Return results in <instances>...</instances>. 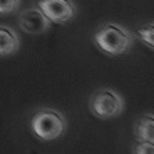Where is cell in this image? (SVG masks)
Returning a JSON list of instances; mask_svg holds the SVG:
<instances>
[{
	"label": "cell",
	"instance_id": "obj_1",
	"mask_svg": "<svg viewBox=\"0 0 154 154\" xmlns=\"http://www.w3.org/2000/svg\"><path fill=\"white\" fill-rule=\"evenodd\" d=\"M93 42L103 53L108 56H121L132 47L133 35L119 24L107 22L97 29Z\"/></svg>",
	"mask_w": 154,
	"mask_h": 154
},
{
	"label": "cell",
	"instance_id": "obj_2",
	"mask_svg": "<svg viewBox=\"0 0 154 154\" xmlns=\"http://www.w3.org/2000/svg\"><path fill=\"white\" fill-rule=\"evenodd\" d=\"M67 121L64 115L53 108H42L36 111L31 119V131L38 139L50 142L65 132Z\"/></svg>",
	"mask_w": 154,
	"mask_h": 154
},
{
	"label": "cell",
	"instance_id": "obj_3",
	"mask_svg": "<svg viewBox=\"0 0 154 154\" xmlns=\"http://www.w3.org/2000/svg\"><path fill=\"white\" fill-rule=\"evenodd\" d=\"M89 107L90 111L97 118H115L124 110V100L115 90L100 89L92 96Z\"/></svg>",
	"mask_w": 154,
	"mask_h": 154
},
{
	"label": "cell",
	"instance_id": "obj_4",
	"mask_svg": "<svg viewBox=\"0 0 154 154\" xmlns=\"http://www.w3.org/2000/svg\"><path fill=\"white\" fill-rule=\"evenodd\" d=\"M38 7L49 18L51 24H67L76 14V7L72 0H39Z\"/></svg>",
	"mask_w": 154,
	"mask_h": 154
},
{
	"label": "cell",
	"instance_id": "obj_5",
	"mask_svg": "<svg viewBox=\"0 0 154 154\" xmlns=\"http://www.w3.org/2000/svg\"><path fill=\"white\" fill-rule=\"evenodd\" d=\"M18 24H20V28L29 35H39V33L46 32L51 25L49 18L43 14L38 6L22 11L18 17Z\"/></svg>",
	"mask_w": 154,
	"mask_h": 154
},
{
	"label": "cell",
	"instance_id": "obj_6",
	"mask_svg": "<svg viewBox=\"0 0 154 154\" xmlns=\"http://www.w3.org/2000/svg\"><path fill=\"white\" fill-rule=\"evenodd\" d=\"M20 49V38L10 26H0V57H7Z\"/></svg>",
	"mask_w": 154,
	"mask_h": 154
},
{
	"label": "cell",
	"instance_id": "obj_7",
	"mask_svg": "<svg viewBox=\"0 0 154 154\" xmlns=\"http://www.w3.org/2000/svg\"><path fill=\"white\" fill-rule=\"evenodd\" d=\"M135 136L137 142H154V114H146L137 119L135 124Z\"/></svg>",
	"mask_w": 154,
	"mask_h": 154
},
{
	"label": "cell",
	"instance_id": "obj_8",
	"mask_svg": "<svg viewBox=\"0 0 154 154\" xmlns=\"http://www.w3.org/2000/svg\"><path fill=\"white\" fill-rule=\"evenodd\" d=\"M136 38L140 42L154 50V22L147 24L136 31Z\"/></svg>",
	"mask_w": 154,
	"mask_h": 154
},
{
	"label": "cell",
	"instance_id": "obj_9",
	"mask_svg": "<svg viewBox=\"0 0 154 154\" xmlns=\"http://www.w3.org/2000/svg\"><path fill=\"white\" fill-rule=\"evenodd\" d=\"M21 0H0V15H7L15 11Z\"/></svg>",
	"mask_w": 154,
	"mask_h": 154
},
{
	"label": "cell",
	"instance_id": "obj_10",
	"mask_svg": "<svg viewBox=\"0 0 154 154\" xmlns=\"http://www.w3.org/2000/svg\"><path fill=\"white\" fill-rule=\"evenodd\" d=\"M133 153L136 154H154V142L151 140H144V142H139V144L136 146V149H133Z\"/></svg>",
	"mask_w": 154,
	"mask_h": 154
}]
</instances>
